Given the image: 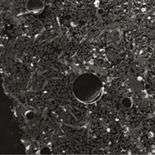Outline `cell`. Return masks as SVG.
I'll return each instance as SVG.
<instances>
[{"instance_id": "1", "label": "cell", "mask_w": 155, "mask_h": 155, "mask_svg": "<svg viewBox=\"0 0 155 155\" xmlns=\"http://www.w3.org/2000/svg\"><path fill=\"white\" fill-rule=\"evenodd\" d=\"M27 6L29 11L33 13H38L43 9V4L40 0H30Z\"/></svg>"}]
</instances>
